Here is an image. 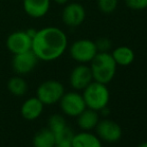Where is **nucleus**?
Segmentation results:
<instances>
[{"mask_svg": "<svg viewBox=\"0 0 147 147\" xmlns=\"http://www.w3.org/2000/svg\"><path fill=\"white\" fill-rule=\"evenodd\" d=\"M34 147H54L56 144L54 133L49 128H43L39 130L33 137Z\"/></svg>", "mask_w": 147, "mask_h": 147, "instance_id": "nucleus-17", "label": "nucleus"}, {"mask_svg": "<svg viewBox=\"0 0 147 147\" xmlns=\"http://www.w3.org/2000/svg\"><path fill=\"white\" fill-rule=\"evenodd\" d=\"M99 122V115L97 111L86 108L77 116V124L83 131H90L96 127Z\"/></svg>", "mask_w": 147, "mask_h": 147, "instance_id": "nucleus-15", "label": "nucleus"}, {"mask_svg": "<svg viewBox=\"0 0 147 147\" xmlns=\"http://www.w3.org/2000/svg\"><path fill=\"white\" fill-rule=\"evenodd\" d=\"M93 81L90 66L79 64L72 69L69 76V83L75 90H83Z\"/></svg>", "mask_w": 147, "mask_h": 147, "instance_id": "nucleus-11", "label": "nucleus"}, {"mask_svg": "<svg viewBox=\"0 0 147 147\" xmlns=\"http://www.w3.org/2000/svg\"><path fill=\"white\" fill-rule=\"evenodd\" d=\"M67 126L66 120L62 115L60 114H53L49 117L48 119V128L53 132V133H57L60 130H62L64 127Z\"/></svg>", "mask_w": 147, "mask_h": 147, "instance_id": "nucleus-19", "label": "nucleus"}, {"mask_svg": "<svg viewBox=\"0 0 147 147\" xmlns=\"http://www.w3.org/2000/svg\"><path fill=\"white\" fill-rule=\"evenodd\" d=\"M53 1L56 4H58V5H66L69 0H53Z\"/></svg>", "mask_w": 147, "mask_h": 147, "instance_id": "nucleus-25", "label": "nucleus"}, {"mask_svg": "<svg viewBox=\"0 0 147 147\" xmlns=\"http://www.w3.org/2000/svg\"><path fill=\"white\" fill-rule=\"evenodd\" d=\"M101 111V113H102V115L103 116H107V115L110 113V111H109V109L107 108V107H105V108H103L102 110H100Z\"/></svg>", "mask_w": 147, "mask_h": 147, "instance_id": "nucleus-26", "label": "nucleus"}, {"mask_svg": "<svg viewBox=\"0 0 147 147\" xmlns=\"http://www.w3.org/2000/svg\"><path fill=\"white\" fill-rule=\"evenodd\" d=\"M68 46V38L62 29L47 26L37 30L32 38L31 50L38 60L51 62L64 54Z\"/></svg>", "mask_w": 147, "mask_h": 147, "instance_id": "nucleus-1", "label": "nucleus"}, {"mask_svg": "<svg viewBox=\"0 0 147 147\" xmlns=\"http://www.w3.org/2000/svg\"><path fill=\"white\" fill-rule=\"evenodd\" d=\"M61 18L63 23L68 27H78L83 23L86 18L85 8L77 2L67 3L62 10Z\"/></svg>", "mask_w": 147, "mask_h": 147, "instance_id": "nucleus-7", "label": "nucleus"}, {"mask_svg": "<svg viewBox=\"0 0 147 147\" xmlns=\"http://www.w3.org/2000/svg\"><path fill=\"white\" fill-rule=\"evenodd\" d=\"M62 112L69 117H77L86 107L83 96L76 91L64 93L59 101Z\"/></svg>", "mask_w": 147, "mask_h": 147, "instance_id": "nucleus-6", "label": "nucleus"}, {"mask_svg": "<svg viewBox=\"0 0 147 147\" xmlns=\"http://www.w3.org/2000/svg\"><path fill=\"white\" fill-rule=\"evenodd\" d=\"M114 61L117 65L120 66H128L134 61L135 54L134 51L128 46H119L113 50L111 53Z\"/></svg>", "mask_w": 147, "mask_h": 147, "instance_id": "nucleus-16", "label": "nucleus"}, {"mask_svg": "<svg viewBox=\"0 0 147 147\" xmlns=\"http://www.w3.org/2000/svg\"><path fill=\"white\" fill-rule=\"evenodd\" d=\"M65 93V89L61 82L57 80H46L37 87L36 97L44 105H53L60 101Z\"/></svg>", "mask_w": 147, "mask_h": 147, "instance_id": "nucleus-4", "label": "nucleus"}, {"mask_svg": "<svg viewBox=\"0 0 147 147\" xmlns=\"http://www.w3.org/2000/svg\"><path fill=\"white\" fill-rule=\"evenodd\" d=\"M93 80L103 84L112 81L116 73L117 64L109 52H98L90 62Z\"/></svg>", "mask_w": 147, "mask_h": 147, "instance_id": "nucleus-2", "label": "nucleus"}, {"mask_svg": "<svg viewBox=\"0 0 147 147\" xmlns=\"http://www.w3.org/2000/svg\"><path fill=\"white\" fill-rule=\"evenodd\" d=\"M24 12L34 19H39L46 15L51 6V0H23Z\"/></svg>", "mask_w": 147, "mask_h": 147, "instance_id": "nucleus-12", "label": "nucleus"}, {"mask_svg": "<svg viewBox=\"0 0 147 147\" xmlns=\"http://www.w3.org/2000/svg\"><path fill=\"white\" fill-rule=\"evenodd\" d=\"M44 104L37 97H30L26 99L20 108L21 116L26 120H36L43 112Z\"/></svg>", "mask_w": 147, "mask_h": 147, "instance_id": "nucleus-13", "label": "nucleus"}, {"mask_svg": "<svg viewBox=\"0 0 147 147\" xmlns=\"http://www.w3.org/2000/svg\"><path fill=\"white\" fill-rule=\"evenodd\" d=\"M32 38L26 30H17L10 33L6 39V47L12 54H19L31 50Z\"/></svg>", "mask_w": 147, "mask_h": 147, "instance_id": "nucleus-8", "label": "nucleus"}, {"mask_svg": "<svg viewBox=\"0 0 147 147\" xmlns=\"http://www.w3.org/2000/svg\"><path fill=\"white\" fill-rule=\"evenodd\" d=\"M95 129L97 136L108 143H115L119 141L122 136V129L120 125L110 119H103L101 121L99 120Z\"/></svg>", "mask_w": 147, "mask_h": 147, "instance_id": "nucleus-10", "label": "nucleus"}, {"mask_svg": "<svg viewBox=\"0 0 147 147\" xmlns=\"http://www.w3.org/2000/svg\"><path fill=\"white\" fill-rule=\"evenodd\" d=\"M54 136L56 143H59V142H71L72 138L74 136V132L71 128L66 126L62 130H60L59 132L55 133Z\"/></svg>", "mask_w": 147, "mask_h": 147, "instance_id": "nucleus-21", "label": "nucleus"}, {"mask_svg": "<svg viewBox=\"0 0 147 147\" xmlns=\"http://www.w3.org/2000/svg\"><path fill=\"white\" fill-rule=\"evenodd\" d=\"M39 60L32 52V50L14 54L12 58V69L17 75H27L34 70Z\"/></svg>", "mask_w": 147, "mask_h": 147, "instance_id": "nucleus-9", "label": "nucleus"}, {"mask_svg": "<svg viewBox=\"0 0 147 147\" xmlns=\"http://www.w3.org/2000/svg\"><path fill=\"white\" fill-rule=\"evenodd\" d=\"M118 0H97L98 9L102 13L110 14L114 12L117 8Z\"/></svg>", "mask_w": 147, "mask_h": 147, "instance_id": "nucleus-20", "label": "nucleus"}, {"mask_svg": "<svg viewBox=\"0 0 147 147\" xmlns=\"http://www.w3.org/2000/svg\"><path fill=\"white\" fill-rule=\"evenodd\" d=\"M138 147H147V141L143 142V143H141L140 145H138Z\"/></svg>", "mask_w": 147, "mask_h": 147, "instance_id": "nucleus-27", "label": "nucleus"}, {"mask_svg": "<svg viewBox=\"0 0 147 147\" xmlns=\"http://www.w3.org/2000/svg\"><path fill=\"white\" fill-rule=\"evenodd\" d=\"M72 147H102L101 139L90 131H82L74 134L71 140Z\"/></svg>", "mask_w": 147, "mask_h": 147, "instance_id": "nucleus-14", "label": "nucleus"}, {"mask_svg": "<svg viewBox=\"0 0 147 147\" xmlns=\"http://www.w3.org/2000/svg\"><path fill=\"white\" fill-rule=\"evenodd\" d=\"M94 42L98 52H108L111 48V41L107 37H100Z\"/></svg>", "mask_w": 147, "mask_h": 147, "instance_id": "nucleus-22", "label": "nucleus"}, {"mask_svg": "<svg viewBox=\"0 0 147 147\" xmlns=\"http://www.w3.org/2000/svg\"><path fill=\"white\" fill-rule=\"evenodd\" d=\"M128 8L135 11H140L147 8V0H125Z\"/></svg>", "mask_w": 147, "mask_h": 147, "instance_id": "nucleus-23", "label": "nucleus"}, {"mask_svg": "<svg viewBox=\"0 0 147 147\" xmlns=\"http://www.w3.org/2000/svg\"><path fill=\"white\" fill-rule=\"evenodd\" d=\"M97 53L98 51L95 42L90 39H78L69 47V54L71 58L80 64L91 62Z\"/></svg>", "mask_w": 147, "mask_h": 147, "instance_id": "nucleus-5", "label": "nucleus"}, {"mask_svg": "<svg viewBox=\"0 0 147 147\" xmlns=\"http://www.w3.org/2000/svg\"><path fill=\"white\" fill-rule=\"evenodd\" d=\"M82 96L85 101L86 107L95 111H100L107 107L110 100V92L106 84L92 81L83 89Z\"/></svg>", "mask_w": 147, "mask_h": 147, "instance_id": "nucleus-3", "label": "nucleus"}, {"mask_svg": "<svg viewBox=\"0 0 147 147\" xmlns=\"http://www.w3.org/2000/svg\"><path fill=\"white\" fill-rule=\"evenodd\" d=\"M7 89L14 96H23L28 90V84L23 77L20 75H16L11 77L7 82Z\"/></svg>", "mask_w": 147, "mask_h": 147, "instance_id": "nucleus-18", "label": "nucleus"}, {"mask_svg": "<svg viewBox=\"0 0 147 147\" xmlns=\"http://www.w3.org/2000/svg\"><path fill=\"white\" fill-rule=\"evenodd\" d=\"M54 147H72L71 142H59L55 144Z\"/></svg>", "mask_w": 147, "mask_h": 147, "instance_id": "nucleus-24", "label": "nucleus"}]
</instances>
